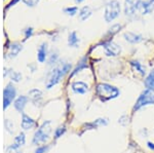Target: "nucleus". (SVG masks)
<instances>
[{
  "mask_svg": "<svg viewBox=\"0 0 154 153\" xmlns=\"http://www.w3.org/2000/svg\"><path fill=\"white\" fill-rule=\"evenodd\" d=\"M25 141H26V139H25V134H23V133H21L18 137H16V139H14V146L16 147H21L23 146V145L25 144Z\"/></svg>",
  "mask_w": 154,
  "mask_h": 153,
  "instance_id": "4be33fe9",
  "label": "nucleus"
},
{
  "mask_svg": "<svg viewBox=\"0 0 154 153\" xmlns=\"http://www.w3.org/2000/svg\"><path fill=\"white\" fill-rule=\"evenodd\" d=\"M11 77L14 81H20L22 79V75H21V73H19V72H12Z\"/></svg>",
  "mask_w": 154,
  "mask_h": 153,
  "instance_id": "cd10ccee",
  "label": "nucleus"
},
{
  "mask_svg": "<svg viewBox=\"0 0 154 153\" xmlns=\"http://www.w3.org/2000/svg\"><path fill=\"white\" fill-rule=\"evenodd\" d=\"M70 69H71V64H69V63H62V64H60L58 67L54 68V70L51 71V75H49L48 82V84H46V87L51 88V87H53L54 85H56L57 83H59L62 78L70 71Z\"/></svg>",
  "mask_w": 154,
  "mask_h": 153,
  "instance_id": "f257e3e1",
  "label": "nucleus"
},
{
  "mask_svg": "<svg viewBox=\"0 0 154 153\" xmlns=\"http://www.w3.org/2000/svg\"><path fill=\"white\" fill-rule=\"evenodd\" d=\"M142 0H125V16H133L136 14L138 9H140V5Z\"/></svg>",
  "mask_w": 154,
  "mask_h": 153,
  "instance_id": "0eeeda50",
  "label": "nucleus"
},
{
  "mask_svg": "<svg viewBox=\"0 0 154 153\" xmlns=\"http://www.w3.org/2000/svg\"><path fill=\"white\" fill-rule=\"evenodd\" d=\"M46 58H48V43L43 42L39 46L38 51H37V59L40 63L45 62Z\"/></svg>",
  "mask_w": 154,
  "mask_h": 153,
  "instance_id": "f8f14e48",
  "label": "nucleus"
},
{
  "mask_svg": "<svg viewBox=\"0 0 154 153\" xmlns=\"http://www.w3.org/2000/svg\"><path fill=\"white\" fill-rule=\"evenodd\" d=\"M22 49H23V46H22L20 43H17V42L12 43L11 46V50H9V57H11V58L17 57Z\"/></svg>",
  "mask_w": 154,
  "mask_h": 153,
  "instance_id": "6ab92c4d",
  "label": "nucleus"
},
{
  "mask_svg": "<svg viewBox=\"0 0 154 153\" xmlns=\"http://www.w3.org/2000/svg\"><path fill=\"white\" fill-rule=\"evenodd\" d=\"M145 86L148 90H154V69L149 73V75L145 79Z\"/></svg>",
  "mask_w": 154,
  "mask_h": 153,
  "instance_id": "412c9836",
  "label": "nucleus"
},
{
  "mask_svg": "<svg viewBox=\"0 0 154 153\" xmlns=\"http://www.w3.org/2000/svg\"><path fill=\"white\" fill-rule=\"evenodd\" d=\"M91 14H93V9L89 6H83L82 8L79 11V19H80L81 21H86Z\"/></svg>",
  "mask_w": 154,
  "mask_h": 153,
  "instance_id": "dca6fc26",
  "label": "nucleus"
},
{
  "mask_svg": "<svg viewBox=\"0 0 154 153\" xmlns=\"http://www.w3.org/2000/svg\"><path fill=\"white\" fill-rule=\"evenodd\" d=\"M123 37L128 42L130 43H133V44H136V43H139L143 40V36L141 34H136V33H133V32H125L123 34Z\"/></svg>",
  "mask_w": 154,
  "mask_h": 153,
  "instance_id": "9b49d317",
  "label": "nucleus"
},
{
  "mask_svg": "<svg viewBox=\"0 0 154 153\" xmlns=\"http://www.w3.org/2000/svg\"><path fill=\"white\" fill-rule=\"evenodd\" d=\"M77 11H78V7H77V6H69V7L64 8V12H65L66 14H68V16H70V17L75 16V14H77Z\"/></svg>",
  "mask_w": 154,
  "mask_h": 153,
  "instance_id": "b1692460",
  "label": "nucleus"
},
{
  "mask_svg": "<svg viewBox=\"0 0 154 153\" xmlns=\"http://www.w3.org/2000/svg\"><path fill=\"white\" fill-rule=\"evenodd\" d=\"M48 149V146H41V147H38L36 149V151L35 153H45L46 150Z\"/></svg>",
  "mask_w": 154,
  "mask_h": 153,
  "instance_id": "2f4dec72",
  "label": "nucleus"
},
{
  "mask_svg": "<svg viewBox=\"0 0 154 153\" xmlns=\"http://www.w3.org/2000/svg\"><path fill=\"white\" fill-rule=\"evenodd\" d=\"M131 67L135 69L136 71H138V72L140 73L142 76H144L146 74V68L144 67V66L139 61H131Z\"/></svg>",
  "mask_w": 154,
  "mask_h": 153,
  "instance_id": "aec40b11",
  "label": "nucleus"
},
{
  "mask_svg": "<svg viewBox=\"0 0 154 153\" xmlns=\"http://www.w3.org/2000/svg\"><path fill=\"white\" fill-rule=\"evenodd\" d=\"M6 153H21V152L19 151L18 147H16L14 145H12V146H9L6 149Z\"/></svg>",
  "mask_w": 154,
  "mask_h": 153,
  "instance_id": "c756f323",
  "label": "nucleus"
},
{
  "mask_svg": "<svg viewBox=\"0 0 154 153\" xmlns=\"http://www.w3.org/2000/svg\"><path fill=\"white\" fill-rule=\"evenodd\" d=\"M68 44H69V46H72V47H78L79 38H78V36H77L76 32H71V33L69 34Z\"/></svg>",
  "mask_w": 154,
  "mask_h": 153,
  "instance_id": "f3484780",
  "label": "nucleus"
},
{
  "mask_svg": "<svg viewBox=\"0 0 154 153\" xmlns=\"http://www.w3.org/2000/svg\"><path fill=\"white\" fill-rule=\"evenodd\" d=\"M85 68H88V58H86V57H83V58L78 62V64H77L76 68L74 69V71L72 72L71 75L73 76L74 74L78 73L79 71H81L82 69H85Z\"/></svg>",
  "mask_w": 154,
  "mask_h": 153,
  "instance_id": "a211bd4d",
  "label": "nucleus"
},
{
  "mask_svg": "<svg viewBox=\"0 0 154 153\" xmlns=\"http://www.w3.org/2000/svg\"><path fill=\"white\" fill-rule=\"evenodd\" d=\"M29 95L32 97V99H33V100H34V102H36L37 100H39V99H41L42 93H41L39 90H32L31 92L29 93Z\"/></svg>",
  "mask_w": 154,
  "mask_h": 153,
  "instance_id": "393cba45",
  "label": "nucleus"
},
{
  "mask_svg": "<svg viewBox=\"0 0 154 153\" xmlns=\"http://www.w3.org/2000/svg\"><path fill=\"white\" fill-rule=\"evenodd\" d=\"M103 47L105 49V54L108 57H117L120 55L121 53V47L118 45L117 43L113 42L111 40L105 41L103 42Z\"/></svg>",
  "mask_w": 154,
  "mask_h": 153,
  "instance_id": "423d86ee",
  "label": "nucleus"
},
{
  "mask_svg": "<svg viewBox=\"0 0 154 153\" xmlns=\"http://www.w3.org/2000/svg\"><path fill=\"white\" fill-rule=\"evenodd\" d=\"M27 102H28V98L24 97V96H21L20 98H18L14 102V108L19 111V112H23L25 106H26Z\"/></svg>",
  "mask_w": 154,
  "mask_h": 153,
  "instance_id": "4468645a",
  "label": "nucleus"
},
{
  "mask_svg": "<svg viewBox=\"0 0 154 153\" xmlns=\"http://www.w3.org/2000/svg\"><path fill=\"white\" fill-rule=\"evenodd\" d=\"M140 11L142 14H152L154 11V0H145L142 1L140 5Z\"/></svg>",
  "mask_w": 154,
  "mask_h": 153,
  "instance_id": "9d476101",
  "label": "nucleus"
},
{
  "mask_svg": "<svg viewBox=\"0 0 154 153\" xmlns=\"http://www.w3.org/2000/svg\"><path fill=\"white\" fill-rule=\"evenodd\" d=\"M121 28H122V26H121V25H119V24L113 25V26L111 27V28L108 30V32H107V35L112 37V36L114 35V34H116L117 32L120 31V29H121Z\"/></svg>",
  "mask_w": 154,
  "mask_h": 153,
  "instance_id": "5701e85b",
  "label": "nucleus"
},
{
  "mask_svg": "<svg viewBox=\"0 0 154 153\" xmlns=\"http://www.w3.org/2000/svg\"><path fill=\"white\" fill-rule=\"evenodd\" d=\"M84 0H75V2L76 3H81V2H83Z\"/></svg>",
  "mask_w": 154,
  "mask_h": 153,
  "instance_id": "72a5a7b5",
  "label": "nucleus"
},
{
  "mask_svg": "<svg viewBox=\"0 0 154 153\" xmlns=\"http://www.w3.org/2000/svg\"><path fill=\"white\" fill-rule=\"evenodd\" d=\"M72 90L78 95H84L88 92V85L83 81H75L72 83Z\"/></svg>",
  "mask_w": 154,
  "mask_h": 153,
  "instance_id": "1a4fd4ad",
  "label": "nucleus"
},
{
  "mask_svg": "<svg viewBox=\"0 0 154 153\" xmlns=\"http://www.w3.org/2000/svg\"><path fill=\"white\" fill-rule=\"evenodd\" d=\"M97 93L102 102H107V101L113 100L119 96V90L115 86L108 84V83H100L97 86Z\"/></svg>",
  "mask_w": 154,
  "mask_h": 153,
  "instance_id": "f03ea898",
  "label": "nucleus"
},
{
  "mask_svg": "<svg viewBox=\"0 0 154 153\" xmlns=\"http://www.w3.org/2000/svg\"><path fill=\"white\" fill-rule=\"evenodd\" d=\"M65 132H66L65 127H58V129L56 130V132H54V137H56V138H60Z\"/></svg>",
  "mask_w": 154,
  "mask_h": 153,
  "instance_id": "bb28decb",
  "label": "nucleus"
},
{
  "mask_svg": "<svg viewBox=\"0 0 154 153\" xmlns=\"http://www.w3.org/2000/svg\"><path fill=\"white\" fill-rule=\"evenodd\" d=\"M16 97V88L11 84H7L3 90V108L6 109Z\"/></svg>",
  "mask_w": 154,
  "mask_h": 153,
  "instance_id": "6e6552de",
  "label": "nucleus"
},
{
  "mask_svg": "<svg viewBox=\"0 0 154 153\" xmlns=\"http://www.w3.org/2000/svg\"><path fill=\"white\" fill-rule=\"evenodd\" d=\"M35 121L32 119L31 117H29L28 115L23 114V118H22V127L24 130H30L34 127Z\"/></svg>",
  "mask_w": 154,
  "mask_h": 153,
  "instance_id": "2eb2a0df",
  "label": "nucleus"
},
{
  "mask_svg": "<svg viewBox=\"0 0 154 153\" xmlns=\"http://www.w3.org/2000/svg\"><path fill=\"white\" fill-rule=\"evenodd\" d=\"M107 124H108V119L107 118H98L94 122L85 124V127H89V129H97L99 127H106Z\"/></svg>",
  "mask_w": 154,
  "mask_h": 153,
  "instance_id": "ddd939ff",
  "label": "nucleus"
},
{
  "mask_svg": "<svg viewBox=\"0 0 154 153\" xmlns=\"http://www.w3.org/2000/svg\"><path fill=\"white\" fill-rule=\"evenodd\" d=\"M51 133V121H45L43 122V124L40 127L37 132L34 135L33 138V144L35 145H41L45 144L49 139V135Z\"/></svg>",
  "mask_w": 154,
  "mask_h": 153,
  "instance_id": "20e7f679",
  "label": "nucleus"
},
{
  "mask_svg": "<svg viewBox=\"0 0 154 153\" xmlns=\"http://www.w3.org/2000/svg\"><path fill=\"white\" fill-rule=\"evenodd\" d=\"M58 58H59V55L57 51H54L51 55L49 57V60H48V65H54V64L57 63V61H58Z\"/></svg>",
  "mask_w": 154,
  "mask_h": 153,
  "instance_id": "a878e982",
  "label": "nucleus"
},
{
  "mask_svg": "<svg viewBox=\"0 0 154 153\" xmlns=\"http://www.w3.org/2000/svg\"><path fill=\"white\" fill-rule=\"evenodd\" d=\"M147 145H148V148H150L151 150H154V143H152V142H148V143H147Z\"/></svg>",
  "mask_w": 154,
  "mask_h": 153,
  "instance_id": "473e14b6",
  "label": "nucleus"
},
{
  "mask_svg": "<svg viewBox=\"0 0 154 153\" xmlns=\"http://www.w3.org/2000/svg\"><path fill=\"white\" fill-rule=\"evenodd\" d=\"M25 32V39H28L30 38V37L32 36V33H33V28H27L26 30L24 31Z\"/></svg>",
  "mask_w": 154,
  "mask_h": 153,
  "instance_id": "7c9ffc66",
  "label": "nucleus"
},
{
  "mask_svg": "<svg viewBox=\"0 0 154 153\" xmlns=\"http://www.w3.org/2000/svg\"><path fill=\"white\" fill-rule=\"evenodd\" d=\"M23 1H24V3H26L28 6L33 7V6H35L37 3H38L39 0H23Z\"/></svg>",
  "mask_w": 154,
  "mask_h": 153,
  "instance_id": "c85d7f7f",
  "label": "nucleus"
},
{
  "mask_svg": "<svg viewBox=\"0 0 154 153\" xmlns=\"http://www.w3.org/2000/svg\"><path fill=\"white\" fill-rule=\"evenodd\" d=\"M120 3L117 0H111L105 6V12H104V19L107 23L114 21L115 19H117L120 14Z\"/></svg>",
  "mask_w": 154,
  "mask_h": 153,
  "instance_id": "7ed1b4c3",
  "label": "nucleus"
},
{
  "mask_svg": "<svg viewBox=\"0 0 154 153\" xmlns=\"http://www.w3.org/2000/svg\"><path fill=\"white\" fill-rule=\"evenodd\" d=\"M154 104V90H148L146 88L144 92L140 95V97L137 100L135 106H134V111L139 110L140 108L147 105Z\"/></svg>",
  "mask_w": 154,
  "mask_h": 153,
  "instance_id": "39448f33",
  "label": "nucleus"
}]
</instances>
